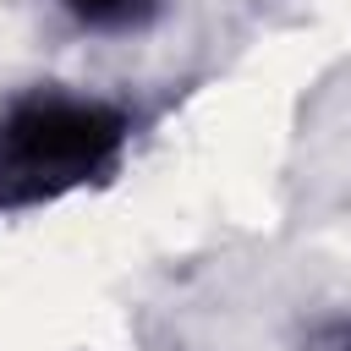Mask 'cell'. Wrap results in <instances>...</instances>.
<instances>
[{
    "instance_id": "2",
    "label": "cell",
    "mask_w": 351,
    "mask_h": 351,
    "mask_svg": "<svg viewBox=\"0 0 351 351\" xmlns=\"http://www.w3.org/2000/svg\"><path fill=\"white\" fill-rule=\"evenodd\" d=\"M66 5L88 27H132V22H143L154 11V0H66Z\"/></svg>"
},
{
    "instance_id": "1",
    "label": "cell",
    "mask_w": 351,
    "mask_h": 351,
    "mask_svg": "<svg viewBox=\"0 0 351 351\" xmlns=\"http://www.w3.org/2000/svg\"><path fill=\"white\" fill-rule=\"evenodd\" d=\"M121 115L77 99H33L0 126V203L55 197L93 170H104L121 148Z\"/></svg>"
},
{
    "instance_id": "3",
    "label": "cell",
    "mask_w": 351,
    "mask_h": 351,
    "mask_svg": "<svg viewBox=\"0 0 351 351\" xmlns=\"http://www.w3.org/2000/svg\"><path fill=\"white\" fill-rule=\"evenodd\" d=\"M313 351H351V318L318 329V335H313Z\"/></svg>"
}]
</instances>
